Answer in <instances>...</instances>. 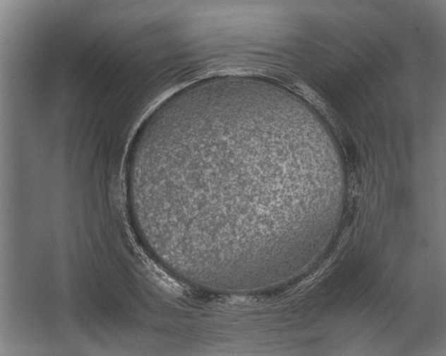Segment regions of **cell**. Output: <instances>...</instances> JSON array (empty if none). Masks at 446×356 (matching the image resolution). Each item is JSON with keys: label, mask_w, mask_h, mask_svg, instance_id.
<instances>
[{"label": "cell", "mask_w": 446, "mask_h": 356, "mask_svg": "<svg viewBox=\"0 0 446 356\" xmlns=\"http://www.w3.org/2000/svg\"><path fill=\"white\" fill-rule=\"evenodd\" d=\"M272 127L245 112L207 115L144 147L143 183L190 234L245 246L282 184Z\"/></svg>", "instance_id": "cell-1"}]
</instances>
